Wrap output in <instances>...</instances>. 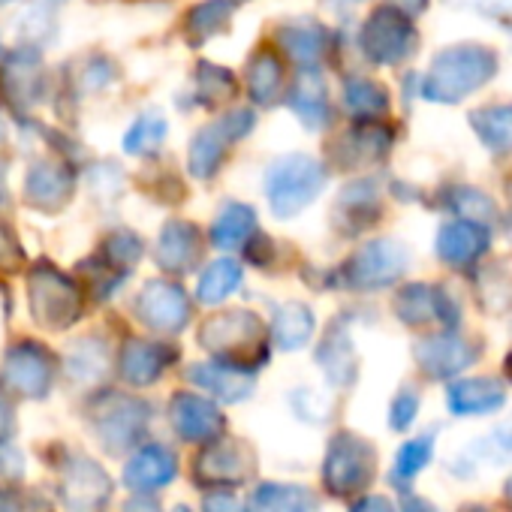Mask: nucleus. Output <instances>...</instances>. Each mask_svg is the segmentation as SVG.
<instances>
[{"mask_svg":"<svg viewBox=\"0 0 512 512\" xmlns=\"http://www.w3.org/2000/svg\"><path fill=\"white\" fill-rule=\"evenodd\" d=\"M241 281H244V269H241V263L229 260V256H223V260H214V263H211V266H205V269H202V275H199V284H196V302H199V305L214 308V305L226 302V299L241 287Z\"/></svg>","mask_w":512,"mask_h":512,"instance_id":"72a5a7b5","label":"nucleus"},{"mask_svg":"<svg viewBox=\"0 0 512 512\" xmlns=\"http://www.w3.org/2000/svg\"><path fill=\"white\" fill-rule=\"evenodd\" d=\"M287 106L296 112V118L308 127V130H320L329 124V91L326 82L317 70H302L296 76V82L290 85V97Z\"/></svg>","mask_w":512,"mask_h":512,"instance_id":"b1692460","label":"nucleus"},{"mask_svg":"<svg viewBox=\"0 0 512 512\" xmlns=\"http://www.w3.org/2000/svg\"><path fill=\"white\" fill-rule=\"evenodd\" d=\"M359 46H362V52H365V58L371 64L395 67V64L413 58V52L419 46V34H416L413 19L407 13L386 4V7H377L368 16V22L362 25Z\"/></svg>","mask_w":512,"mask_h":512,"instance_id":"423d86ee","label":"nucleus"},{"mask_svg":"<svg viewBox=\"0 0 512 512\" xmlns=\"http://www.w3.org/2000/svg\"><path fill=\"white\" fill-rule=\"evenodd\" d=\"M281 46L302 70H317L326 55V31L317 22H296L281 31Z\"/></svg>","mask_w":512,"mask_h":512,"instance_id":"473e14b6","label":"nucleus"},{"mask_svg":"<svg viewBox=\"0 0 512 512\" xmlns=\"http://www.w3.org/2000/svg\"><path fill=\"white\" fill-rule=\"evenodd\" d=\"M380 217V202H377V187L374 181H353L341 190L338 205H335V223L347 235H356L368 226H374Z\"/></svg>","mask_w":512,"mask_h":512,"instance_id":"393cba45","label":"nucleus"},{"mask_svg":"<svg viewBox=\"0 0 512 512\" xmlns=\"http://www.w3.org/2000/svg\"><path fill=\"white\" fill-rule=\"evenodd\" d=\"M401 512H440L431 500H425V497H419V494H413V491H401V506H398Z\"/></svg>","mask_w":512,"mask_h":512,"instance_id":"09e8293b","label":"nucleus"},{"mask_svg":"<svg viewBox=\"0 0 512 512\" xmlns=\"http://www.w3.org/2000/svg\"><path fill=\"white\" fill-rule=\"evenodd\" d=\"M235 7H238L235 0H205V4H199V7H193L187 13V28L199 40H205V37L217 34L229 22V16L235 13Z\"/></svg>","mask_w":512,"mask_h":512,"instance_id":"58836bf2","label":"nucleus"},{"mask_svg":"<svg viewBox=\"0 0 512 512\" xmlns=\"http://www.w3.org/2000/svg\"><path fill=\"white\" fill-rule=\"evenodd\" d=\"M344 109L359 121H377L389 112V91L365 76H350L344 82Z\"/></svg>","mask_w":512,"mask_h":512,"instance_id":"f704fd0d","label":"nucleus"},{"mask_svg":"<svg viewBox=\"0 0 512 512\" xmlns=\"http://www.w3.org/2000/svg\"><path fill=\"white\" fill-rule=\"evenodd\" d=\"M503 404L506 386L497 377H464L446 389V407L452 416H488Z\"/></svg>","mask_w":512,"mask_h":512,"instance_id":"aec40b11","label":"nucleus"},{"mask_svg":"<svg viewBox=\"0 0 512 512\" xmlns=\"http://www.w3.org/2000/svg\"><path fill=\"white\" fill-rule=\"evenodd\" d=\"M410 266V250L392 238H377L362 244L350 260L344 263L338 284L347 290H359V293H371V290H383L392 287Z\"/></svg>","mask_w":512,"mask_h":512,"instance_id":"39448f33","label":"nucleus"},{"mask_svg":"<svg viewBox=\"0 0 512 512\" xmlns=\"http://www.w3.org/2000/svg\"><path fill=\"white\" fill-rule=\"evenodd\" d=\"M479 353H482V347L461 338L458 329L455 332L443 329L440 335H428V338L416 341V347H413V356H416L422 374L431 380L458 377L461 371H467L479 359Z\"/></svg>","mask_w":512,"mask_h":512,"instance_id":"9d476101","label":"nucleus"},{"mask_svg":"<svg viewBox=\"0 0 512 512\" xmlns=\"http://www.w3.org/2000/svg\"><path fill=\"white\" fill-rule=\"evenodd\" d=\"M0 133H4V127H0Z\"/></svg>","mask_w":512,"mask_h":512,"instance_id":"bf43d9fd","label":"nucleus"},{"mask_svg":"<svg viewBox=\"0 0 512 512\" xmlns=\"http://www.w3.org/2000/svg\"><path fill=\"white\" fill-rule=\"evenodd\" d=\"M416 413H419V392L413 386H404L392 398V407H389V425H392V431H407L413 425Z\"/></svg>","mask_w":512,"mask_h":512,"instance_id":"37998d69","label":"nucleus"},{"mask_svg":"<svg viewBox=\"0 0 512 512\" xmlns=\"http://www.w3.org/2000/svg\"><path fill=\"white\" fill-rule=\"evenodd\" d=\"M479 299L488 311H503L512 302V278H506V266H491L479 275Z\"/></svg>","mask_w":512,"mask_h":512,"instance_id":"a19ab883","label":"nucleus"},{"mask_svg":"<svg viewBox=\"0 0 512 512\" xmlns=\"http://www.w3.org/2000/svg\"><path fill=\"white\" fill-rule=\"evenodd\" d=\"M244 512H320V503L305 485L266 482L253 491Z\"/></svg>","mask_w":512,"mask_h":512,"instance_id":"c85d7f7f","label":"nucleus"},{"mask_svg":"<svg viewBox=\"0 0 512 512\" xmlns=\"http://www.w3.org/2000/svg\"><path fill=\"white\" fill-rule=\"evenodd\" d=\"M0 512H52V506L37 494H19L0 488Z\"/></svg>","mask_w":512,"mask_h":512,"instance_id":"c03bdc74","label":"nucleus"},{"mask_svg":"<svg viewBox=\"0 0 512 512\" xmlns=\"http://www.w3.org/2000/svg\"><path fill=\"white\" fill-rule=\"evenodd\" d=\"M169 419L187 443H211L223 431V413L208 398L193 392H178L169 401Z\"/></svg>","mask_w":512,"mask_h":512,"instance_id":"dca6fc26","label":"nucleus"},{"mask_svg":"<svg viewBox=\"0 0 512 512\" xmlns=\"http://www.w3.org/2000/svg\"><path fill=\"white\" fill-rule=\"evenodd\" d=\"M0 4H10V0H0Z\"/></svg>","mask_w":512,"mask_h":512,"instance_id":"13d9d810","label":"nucleus"},{"mask_svg":"<svg viewBox=\"0 0 512 512\" xmlns=\"http://www.w3.org/2000/svg\"><path fill=\"white\" fill-rule=\"evenodd\" d=\"M256 235V211L247 202H223L220 211L214 214V223L208 229L211 247L217 250H235L244 247Z\"/></svg>","mask_w":512,"mask_h":512,"instance_id":"cd10ccee","label":"nucleus"},{"mask_svg":"<svg viewBox=\"0 0 512 512\" xmlns=\"http://www.w3.org/2000/svg\"><path fill=\"white\" fill-rule=\"evenodd\" d=\"M332 7H353V4H359V0H329Z\"/></svg>","mask_w":512,"mask_h":512,"instance_id":"5fc2aeb1","label":"nucleus"},{"mask_svg":"<svg viewBox=\"0 0 512 512\" xmlns=\"http://www.w3.org/2000/svg\"><path fill=\"white\" fill-rule=\"evenodd\" d=\"M458 512H491L488 506H482V503H467V506H461Z\"/></svg>","mask_w":512,"mask_h":512,"instance_id":"864d4df0","label":"nucleus"},{"mask_svg":"<svg viewBox=\"0 0 512 512\" xmlns=\"http://www.w3.org/2000/svg\"><path fill=\"white\" fill-rule=\"evenodd\" d=\"M470 458L485 461V464H506V461H512V419L497 425L491 434L479 437L470 446Z\"/></svg>","mask_w":512,"mask_h":512,"instance_id":"ea45409f","label":"nucleus"},{"mask_svg":"<svg viewBox=\"0 0 512 512\" xmlns=\"http://www.w3.org/2000/svg\"><path fill=\"white\" fill-rule=\"evenodd\" d=\"M497 55L488 46H452L443 49L425 79H422V97L428 103H443V106H455L461 100H467L470 94H476L479 88H485L494 76H497Z\"/></svg>","mask_w":512,"mask_h":512,"instance_id":"f257e3e1","label":"nucleus"},{"mask_svg":"<svg viewBox=\"0 0 512 512\" xmlns=\"http://www.w3.org/2000/svg\"><path fill=\"white\" fill-rule=\"evenodd\" d=\"M31 311L46 329H67L79 320V287L55 269H34Z\"/></svg>","mask_w":512,"mask_h":512,"instance_id":"1a4fd4ad","label":"nucleus"},{"mask_svg":"<svg viewBox=\"0 0 512 512\" xmlns=\"http://www.w3.org/2000/svg\"><path fill=\"white\" fill-rule=\"evenodd\" d=\"M470 127L491 154L512 151V103L482 106V109L470 112Z\"/></svg>","mask_w":512,"mask_h":512,"instance_id":"2f4dec72","label":"nucleus"},{"mask_svg":"<svg viewBox=\"0 0 512 512\" xmlns=\"http://www.w3.org/2000/svg\"><path fill=\"white\" fill-rule=\"evenodd\" d=\"M70 368V377L79 380V383H88V380H97L106 368V356H103V347L94 344V341H82L73 347V356L67 362Z\"/></svg>","mask_w":512,"mask_h":512,"instance_id":"79ce46f5","label":"nucleus"},{"mask_svg":"<svg viewBox=\"0 0 512 512\" xmlns=\"http://www.w3.org/2000/svg\"><path fill=\"white\" fill-rule=\"evenodd\" d=\"M199 253H202V241H199V229L193 223H187L184 217H172L163 223V229L157 235V247H154V260L163 272H169V275L196 272Z\"/></svg>","mask_w":512,"mask_h":512,"instance_id":"2eb2a0df","label":"nucleus"},{"mask_svg":"<svg viewBox=\"0 0 512 512\" xmlns=\"http://www.w3.org/2000/svg\"><path fill=\"white\" fill-rule=\"evenodd\" d=\"M109 491L112 482L97 461L85 455H73L61 467V497L70 512H94L109 500Z\"/></svg>","mask_w":512,"mask_h":512,"instance_id":"4468645a","label":"nucleus"},{"mask_svg":"<svg viewBox=\"0 0 512 512\" xmlns=\"http://www.w3.org/2000/svg\"><path fill=\"white\" fill-rule=\"evenodd\" d=\"M175 353L157 341L133 338L121 347V377L133 386H148L163 377Z\"/></svg>","mask_w":512,"mask_h":512,"instance_id":"412c9836","label":"nucleus"},{"mask_svg":"<svg viewBox=\"0 0 512 512\" xmlns=\"http://www.w3.org/2000/svg\"><path fill=\"white\" fill-rule=\"evenodd\" d=\"M166 118L157 112V109H151V112H142L130 127H127V133L121 136V148L127 151V154H148V151H157L160 145H163V139H166Z\"/></svg>","mask_w":512,"mask_h":512,"instance_id":"e433bc0d","label":"nucleus"},{"mask_svg":"<svg viewBox=\"0 0 512 512\" xmlns=\"http://www.w3.org/2000/svg\"><path fill=\"white\" fill-rule=\"evenodd\" d=\"M488 241H491L488 226H479L470 220H452L440 226L434 250L440 256V263L464 269V266H473L488 250Z\"/></svg>","mask_w":512,"mask_h":512,"instance_id":"6ab92c4d","label":"nucleus"},{"mask_svg":"<svg viewBox=\"0 0 512 512\" xmlns=\"http://www.w3.org/2000/svg\"><path fill=\"white\" fill-rule=\"evenodd\" d=\"M434 437H437V431H428V434H419V437L407 440V443L398 449L395 467H392V482H395L401 491L419 476L422 467L431 464V458H434Z\"/></svg>","mask_w":512,"mask_h":512,"instance_id":"c9c22d12","label":"nucleus"},{"mask_svg":"<svg viewBox=\"0 0 512 512\" xmlns=\"http://www.w3.org/2000/svg\"><path fill=\"white\" fill-rule=\"evenodd\" d=\"M317 365L323 368V374L335 386H350L356 380L359 359H356V347H353V338H350L344 320H338L326 332V338L320 341V347H317Z\"/></svg>","mask_w":512,"mask_h":512,"instance_id":"4be33fe9","label":"nucleus"},{"mask_svg":"<svg viewBox=\"0 0 512 512\" xmlns=\"http://www.w3.org/2000/svg\"><path fill=\"white\" fill-rule=\"evenodd\" d=\"M22 467H25V458L22 452L7 443V440H0V476H7V479H19L22 476Z\"/></svg>","mask_w":512,"mask_h":512,"instance_id":"a18cd8bd","label":"nucleus"},{"mask_svg":"<svg viewBox=\"0 0 512 512\" xmlns=\"http://www.w3.org/2000/svg\"><path fill=\"white\" fill-rule=\"evenodd\" d=\"M506 235H509V241H512V214H509V220H506Z\"/></svg>","mask_w":512,"mask_h":512,"instance_id":"4d7b16f0","label":"nucleus"},{"mask_svg":"<svg viewBox=\"0 0 512 512\" xmlns=\"http://www.w3.org/2000/svg\"><path fill=\"white\" fill-rule=\"evenodd\" d=\"M395 133L377 121H359V127L347 130L335 145V163L344 169H362L383 160L392 148Z\"/></svg>","mask_w":512,"mask_h":512,"instance_id":"a211bd4d","label":"nucleus"},{"mask_svg":"<svg viewBox=\"0 0 512 512\" xmlns=\"http://www.w3.org/2000/svg\"><path fill=\"white\" fill-rule=\"evenodd\" d=\"M244 85H247V94L253 103L260 106H275L281 91H284V67L278 61L275 52H266L260 49L250 64H247V73H244Z\"/></svg>","mask_w":512,"mask_h":512,"instance_id":"c756f323","label":"nucleus"},{"mask_svg":"<svg viewBox=\"0 0 512 512\" xmlns=\"http://www.w3.org/2000/svg\"><path fill=\"white\" fill-rule=\"evenodd\" d=\"M52 377H55V362L49 356V350L37 341H22L16 347H10L7 359H4V380L28 398H46L52 389Z\"/></svg>","mask_w":512,"mask_h":512,"instance_id":"ddd939ff","label":"nucleus"},{"mask_svg":"<svg viewBox=\"0 0 512 512\" xmlns=\"http://www.w3.org/2000/svg\"><path fill=\"white\" fill-rule=\"evenodd\" d=\"M395 314L404 326H413V329H422V326H440L449 332L458 329L455 299L434 284H407L395 296Z\"/></svg>","mask_w":512,"mask_h":512,"instance_id":"9b49d317","label":"nucleus"},{"mask_svg":"<svg viewBox=\"0 0 512 512\" xmlns=\"http://www.w3.org/2000/svg\"><path fill=\"white\" fill-rule=\"evenodd\" d=\"M350 512H398V509H395V503H392L389 497H383V494H365V497H359V500L353 503Z\"/></svg>","mask_w":512,"mask_h":512,"instance_id":"de8ad7c7","label":"nucleus"},{"mask_svg":"<svg viewBox=\"0 0 512 512\" xmlns=\"http://www.w3.org/2000/svg\"><path fill=\"white\" fill-rule=\"evenodd\" d=\"M256 461L253 452L238 443V440H217L208 449L199 452L196 458V479L199 482H223V485H235L244 482L253 473Z\"/></svg>","mask_w":512,"mask_h":512,"instance_id":"f3484780","label":"nucleus"},{"mask_svg":"<svg viewBox=\"0 0 512 512\" xmlns=\"http://www.w3.org/2000/svg\"><path fill=\"white\" fill-rule=\"evenodd\" d=\"M314 311L302 302H284L272 320V338L281 350H302L314 335Z\"/></svg>","mask_w":512,"mask_h":512,"instance_id":"7c9ffc66","label":"nucleus"},{"mask_svg":"<svg viewBox=\"0 0 512 512\" xmlns=\"http://www.w3.org/2000/svg\"><path fill=\"white\" fill-rule=\"evenodd\" d=\"M446 205H452V211L461 220H470L479 226H491L497 220V205L482 190H473V187H452Z\"/></svg>","mask_w":512,"mask_h":512,"instance_id":"4c0bfd02","label":"nucleus"},{"mask_svg":"<svg viewBox=\"0 0 512 512\" xmlns=\"http://www.w3.org/2000/svg\"><path fill=\"white\" fill-rule=\"evenodd\" d=\"M73 193V175L67 166L55 160H37L25 175V199H31L40 208H58Z\"/></svg>","mask_w":512,"mask_h":512,"instance_id":"a878e982","label":"nucleus"},{"mask_svg":"<svg viewBox=\"0 0 512 512\" xmlns=\"http://www.w3.org/2000/svg\"><path fill=\"white\" fill-rule=\"evenodd\" d=\"M392 7H398L401 13H407L413 19V16L428 10V0H392Z\"/></svg>","mask_w":512,"mask_h":512,"instance_id":"3c124183","label":"nucleus"},{"mask_svg":"<svg viewBox=\"0 0 512 512\" xmlns=\"http://www.w3.org/2000/svg\"><path fill=\"white\" fill-rule=\"evenodd\" d=\"M377 473V452L374 446L353 434L341 431L332 437L326 461H323V485L335 497H359Z\"/></svg>","mask_w":512,"mask_h":512,"instance_id":"20e7f679","label":"nucleus"},{"mask_svg":"<svg viewBox=\"0 0 512 512\" xmlns=\"http://www.w3.org/2000/svg\"><path fill=\"white\" fill-rule=\"evenodd\" d=\"M256 118L250 109H232L223 118L205 124L202 130L193 133L190 139V175L199 181H208L217 175L229 145H235L238 139H244L253 130Z\"/></svg>","mask_w":512,"mask_h":512,"instance_id":"0eeeda50","label":"nucleus"},{"mask_svg":"<svg viewBox=\"0 0 512 512\" xmlns=\"http://www.w3.org/2000/svg\"><path fill=\"white\" fill-rule=\"evenodd\" d=\"M178 461L166 446H142L124 467V485L133 491H154L175 479Z\"/></svg>","mask_w":512,"mask_h":512,"instance_id":"5701e85b","label":"nucleus"},{"mask_svg":"<svg viewBox=\"0 0 512 512\" xmlns=\"http://www.w3.org/2000/svg\"><path fill=\"white\" fill-rule=\"evenodd\" d=\"M139 320L154 332H181L190 323V299L172 281H148L136 296Z\"/></svg>","mask_w":512,"mask_h":512,"instance_id":"f8f14e48","label":"nucleus"},{"mask_svg":"<svg viewBox=\"0 0 512 512\" xmlns=\"http://www.w3.org/2000/svg\"><path fill=\"white\" fill-rule=\"evenodd\" d=\"M202 512H244L241 500L229 491H211L202 500Z\"/></svg>","mask_w":512,"mask_h":512,"instance_id":"49530a36","label":"nucleus"},{"mask_svg":"<svg viewBox=\"0 0 512 512\" xmlns=\"http://www.w3.org/2000/svg\"><path fill=\"white\" fill-rule=\"evenodd\" d=\"M199 344L214 353L217 362L241 371L260 368L269 359V329L250 311H229L211 317L199 332Z\"/></svg>","mask_w":512,"mask_h":512,"instance_id":"7ed1b4c3","label":"nucleus"},{"mask_svg":"<svg viewBox=\"0 0 512 512\" xmlns=\"http://www.w3.org/2000/svg\"><path fill=\"white\" fill-rule=\"evenodd\" d=\"M148 419H151V407L145 401L109 395L106 401H100V407L94 413V428H97L100 443L112 455H121L142 440Z\"/></svg>","mask_w":512,"mask_h":512,"instance_id":"6e6552de","label":"nucleus"},{"mask_svg":"<svg viewBox=\"0 0 512 512\" xmlns=\"http://www.w3.org/2000/svg\"><path fill=\"white\" fill-rule=\"evenodd\" d=\"M326 178H329L326 166L311 154L296 151V154L275 157L263 175V193H266L269 211L278 220L299 217L308 205L317 202V196L326 187Z\"/></svg>","mask_w":512,"mask_h":512,"instance_id":"f03ea898","label":"nucleus"},{"mask_svg":"<svg viewBox=\"0 0 512 512\" xmlns=\"http://www.w3.org/2000/svg\"><path fill=\"white\" fill-rule=\"evenodd\" d=\"M13 425H16V413L10 401L4 398V389H0V440H7L13 434Z\"/></svg>","mask_w":512,"mask_h":512,"instance_id":"8fccbe9b","label":"nucleus"},{"mask_svg":"<svg viewBox=\"0 0 512 512\" xmlns=\"http://www.w3.org/2000/svg\"><path fill=\"white\" fill-rule=\"evenodd\" d=\"M506 374H509V380H512V353L506 356Z\"/></svg>","mask_w":512,"mask_h":512,"instance_id":"6e6d98bb","label":"nucleus"},{"mask_svg":"<svg viewBox=\"0 0 512 512\" xmlns=\"http://www.w3.org/2000/svg\"><path fill=\"white\" fill-rule=\"evenodd\" d=\"M190 380L202 389H208L223 404H238L253 392L250 371L223 365V362H199L190 368Z\"/></svg>","mask_w":512,"mask_h":512,"instance_id":"bb28decb","label":"nucleus"},{"mask_svg":"<svg viewBox=\"0 0 512 512\" xmlns=\"http://www.w3.org/2000/svg\"><path fill=\"white\" fill-rule=\"evenodd\" d=\"M503 503L509 506V512H512V476L506 479V485H503Z\"/></svg>","mask_w":512,"mask_h":512,"instance_id":"603ef678","label":"nucleus"}]
</instances>
